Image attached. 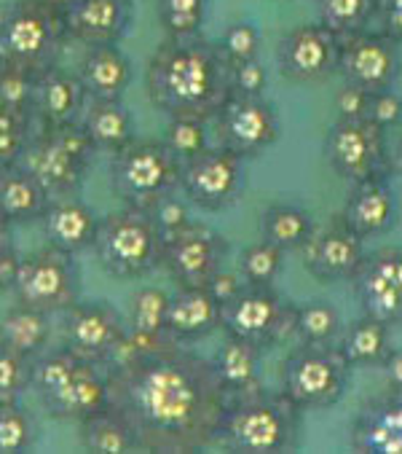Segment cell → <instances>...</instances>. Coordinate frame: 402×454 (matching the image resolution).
<instances>
[{
	"instance_id": "obj_28",
	"label": "cell",
	"mask_w": 402,
	"mask_h": 454,
	"mask_svg": "<svg viewBox=\"0 0 402 454\" xmlns=\"http://www.w3.org/2000/svg\"><path fill=\"white\" fill-rule=\"evenodd\" d=\"M166 307H169V294L164 288H153V286L140 288L132 296L129 317H127V336H124L121 349H119L116 357L145 352V349H153V347L169 341Z\"/></svg>"
},
{
	"instance_id": "obj_55",
	"label": "cell",
	"mask_w": 402,
	"mask_h": 454,
	"mask_svg": "<svg viewBox=\"0 0 402 454\" xmlns=\"http://www.w3.org/2000/svg\"><path fill=\"white\" fill-rule=\"evenodd\" d=\"M397 169H399V175H402V143H399V151H397Z\"/></svg>"
},
{
	"instance_id": "obj_48",
	"label": "cell",
	"mask_w": 402,
	"mask_h": 454,
	"mask_svg": "<svg viewBox=\"0 0 402 454\" xmlns=\"http://www.w3.org/2000/svg\"><path fill=\"white\" fill-rule=\"evenodd\" d=\"M367 119L375 121L383 129H391L402 121V98L394 92V89H381V92L370 95V106H367Z\"/></svg>"
},
{
	"instance_id": "obj_9",
	"label": "cell",
	"mask_w": 402,
	"mask_h": 454,
	"mask_svg": "<svg viewBox=\"0 0 402 454\" xmlns=\"http://www.w3.org/2000/svg\"><path fill=\"white\" fill-rule=\"evenodd\" d=\"M295 304L274 286H244L220 309V331L260 352L279 347L292 336Z\"/></svg>"
},
{
	"instance_id": "obj_1",
	"label": "cell",
	"mask_w": 402,
	"mask_h": 454,
	"mask_svg": "<svg viewBox=\"0 0 402 454\" xmlns=\"http://www.w3.org/2000/svg\"><path fill=\"white\" fill-rule=\"evenodd\" d=\"M105 382L108 406L132 427L137 451L196 454L218 443L228 395L201 352L169 339L108 363Z\"/></svg>"
},
{
	"instance_id": "obj_38",
	"label": "cell",
	"mask_w": 402,
	"mask_h": 454,
	"mask_svg": "<svg viewBox=\"0 0 402 454\" xmlns=\"http://www.w3.org/2000/svg\"><path fill=\"white\" fill-rule=\"evenodd\" d=\"M317 9L320 25L338 38L362 33L375 20V0H317Z\"/></svg>"
},
{
	"instance_id": "obj_11",
	"label": "cell",
	"mask_w": 402,
	"mask_h": 454,
	"mask_svg": "<svg viewBox=\"0 0 402 454\" xmlns=\"http://www.w3.org/2000/svg\"><path fill=\"white\" fill-rule=\"evenodd\" d=\"M244 159L223 145H207L196 156L180 161L177 192L201 210H228L244 197Z\"/></svg>"
},
{
	"instance_id": "obj_41",
	"label": "cell",
	"mask_w": 402,
	"mask_h": 454,
	"mask_svg": "<svg viewBox=\"0 0 402 454\" xmlns=\"http://www.w3.org/2000/svg\"><path fill=\"white\" fill-rule=\"evenodd\" d=\"M33 86H35V73L12 62L0 59V108L30 116L33 108Z\"/></svg>"
},
{
	"instance_id": "obj_40",
	"label": "cell",
	"mask_w": 402,
	"mask_h": 454,
	"mask_svg": "<svg viewBox=\"0 0 402 454\" xmlns=\"http://www.w3.org/2000/svg\"><path fill=\"white\" fill-rule=\"evenodd\" d=\"M284 250L260 239L242 250L239 278L244 280V286H274L284 271Z\"/></svg>"
},
{
	"instance_id": "obj_30",
	"label": "cell",
	"mask_w": 402,
	"mask_h": 454,
	"mask_svg": "<svg viewBox=\"0 0 402 454\" xmlns=\"http://www.w3.org/2000/svg\"><path fill=\"white\" fill-rule=\"evenodd\" d=\"M49 200H51L49 192L19 161L0 169V215H4L12 226L14 223H38Z\"/></svg>"
},
{
	"instance_id": "obj_8",
	"label": "cell",
	"mask_w": 402,
	"mask_h": 454,
	"mask_svg": "<svg viewBox=\"0 0 402 454\" xmlns=\"http://www.w3.org/2000/svg\"><path fill=\"white\" fill-rule=\"evenodd\" d=\"M180 161L161 140H135L111 159V186L135 210H151L158 200L177 192Z\"/></svg>"
},
{
	"instance_id": "obj_29",
	"label": "cell",
	"mask_w": 402,
	"mask_h": 454,
	"mask_svg": "<svg viewBox=\"0 0 402 454\" xmlns=\"http://www.w3.org/2000/svg\"><path fill=\"white\" fill-rule=\"evenodd\" d=\"M81 124L94 148L111 156L137 140L135 114L121 100H89L81 114Z\"/></svg>"
},
{
	"instance_id": "obj_24",
	"label": "cell",
	"mask_w": 402,
	"mask_h": 454,
	"mask_svg": "<svg viewBox=\"0 0 402 454\" xmlns=\"http://www.w3.org/2000/svg\"><path fill=\"white\" fill-rule=\"evenodd\" d=\"M89 98L75 73L62 70L59 65L35 73L33 86V124L35 127H59L78 121Z\"/></svg>"
},
{
	"instance_id": "obj_3",
	"label": "cell",
	"mask_w": 402,
	"mask_h": 454,
	"mask_svg": "<svg viewBox=\"0 0 402 454\" xmlns=\"http://www.w3.org/2000/svg\"><path fill=\"white\" fill-rule=\"evenodd\" d=\"M300 441L304 411L282 390L268 393L266 387H258L228 398L215 446L239 454H290L300 449Z\"/></svg>"
},
{
	"instance_id": "obj_10",
	"label": "cell",
	"mask_w": 402,
	"mask_h": 454,
	"mask_svg": "<svg viewBox=\"0 0 402 454\" xmlns=\"http://www.w3.org/2000/svg\"><path fill=\"white\" fill-rule=\"evenodd\" d=\"M9 288L17 304L59 315L81 299V269L75 255L46 245L30 255H19Z\"/></svg>"
},
{
	"instance_id": "obj_42",
	"label": "cell",
	"mask_w": 402,
	"mask_h": 454,
	"mask_svg": "<svg viewBox=\"0 0 402 454\" xmlns=\"http://www.w3.org/2000/svg\"><path fill=\"white\" fill-rule=\"evenodd\" d=\"M260 43H263V35H260L258 25L242 20V22H231L215 46H218L220 57L226 59V65H239L247 59H258Z\"/></svg>"
},
{
	"instance_id": "obj_49",
	"label": "cell",
	"mask_w": 402,
	"mask_h": 454,
	"mask_svg": "<svg viewBox=\"0 0 402 454\" xmlns=\"http://www.w3.org/2000/svg\"><path fill=\"white\" fill-rule=\"evenodd\" d=\"M367 106H370V92H365L359 86L344 83L341 92L336 95V108L341 119H365Z\"/></svg>"
},
{
	"instance_id": "obj_35",
	"label": "cell",
	"mask_w": 402,
	"mask_h": 454,
	"mask_svg": "<svg viewBox=\"0 0 402 454\" xmlns=\"http://www.w3.org/2000/svg\"><path fill=\"white\" fill-rule=\"evenodd\" d=\"M78 441H81V449L97 451V454L137 451L132 427L113 406H103L91 411L89 417L78 419Z\"/></svg>"
},
{
	"instance_id": "obj_16",
	"label": "cell",
	"mask_w": 402,
	"mask_h": 454,
	"mask_svg": "<svg viewBox=\"0 0 402 454\" xmlns=\"http://www.w3.org/2000/svg\"><path fill=\"white\" fill-rule=\"evenodd\" d=\"M402 70L399 43L381 30H362L349 38H341L338 51V75L344 83L359 86L365 92L391 89Z\"/></svg>"
},
{
	"instance_id": "obj_26",
	"label": "cell",
	"mask_w": 402,
	"mask_h": 454,
	"mask_svg": "<svg viewBox=\"0 0 402 454\" xmlns=\"http://www.w3.org/2000/svg\"><path fill=\"white\" fill-rule=\"evenodd\" d=\"M223 304L210 294L207 286H177V294H169L166 307V333L172 341L190 344L210 336L220 328Z\"/></svg>"
},
{
	"instance_id": "obj_31",
	"label": "cell",
	"mask_w": 402,
	"mask_h": 454,
	"mask_svg": "<svg viewBox=\"0 0 402 454\" xmlns=\"http://www.w3.org/2000/svg\"><path fill=\"white\" fill-rule=\"evenodd\" d=\"M51 336H54V323L49 312L17 304L0 317V344L25 360H33L41 352H46Z\"/></svg>"
},
{
	"instance_id": "obj_20",
	"label": "cell",
	"mask_w": 402,
	"mask_h": 454,
	"mask_svg": "<svg viewBox=\"0 0 402 454\" xmlns=\"http://www.w3.org/2000/svg\"><path fill=\"white\" fill-rule=\"evenodd\" d=\"M19 164L35 175V180L49 192V197L78 194L86 184L89 169H91L89 161L70 153L49 129H41V127L33 129Z\"/></svg>"
},
{
	"instance_id": "obj_50",
	"label": "cell",
	"mask_w": 402,
	"mask_h": 454,
	"mask_svg": "<svg viewBox=\"0 0 402 454\" xmlns=\"http://www.w3.org/2000/svg\"><path fill=\"white\" fill-rule=\"evenodd\" d=\"M17 261H19V253H17V247H14L12 223H9L4 215H0V286H4V291L12 286Z\"/></svg>"
},
{
	"instance_id": "obj_54",
	"label": "cell",
	"mask_w": 402,
	"mask_h": 454,
	"mask_svg": "<svg viewBox=\"0 0 402 454\" xmlns=\"http://www.w3.org/2000/svg\"><path fill=\"white\" fill-rule=\"evenodd\" d=\"M46 4H49L51 9H57V12H62V14H65V12H67V6L73 4V0H46Z\"/></svg>"
},
{
	"instance_id": "obj_51",
	"label": "cell",
	"mask_w": 402,
	"mask_h": 454,
	"mask_svg": "<svg viewBox=\"0 0 402 454\" xmlns=\"http://www.w3.org/2000/svg\"><path fill=\"white\" fill-rule=\"evenodd\" d=\"M378 30L402 43V0H375Z\"/></svg>"
},
{
	"instance_id": "obj_39",
	"label": "cell",
	"mask_w": 402,
	"mask_h": 454,
	"mask_svg": "<svg viewBox=\"0 0 402 454\" xmlns=\"http://www.w3.org/2000/svg\"><path fill=\"white\" fill-rule=\"evenodd\" d=\"M213 0H156L158 22L166 38L201 35Z\"/></svg>"
},
{
	"instance_id": "obj_22",
	"label": "cell",
	"mask_w": 402,
	"mask_h": 454,
	"mask_svg": "<svg viewBox=\"0 0 402 454\" xmlns=\"http://www.w3.org/2000/svg\"><path fill=\"white\" fill-rule=\"evenodd\" d=\"M62 17L67 41L89 49L121 43L135 22V6L132 0H73Z\"/></svg>"
},
{
	"instance_id": "obj_15",
	"label": "cell",
	"mask_w": 402,
	"mask_h": 454,
	"mask_svg": "<svg viewBox=\"0 0 402 454\" xmlns=\"http://www.w3.org/2000/svg\"><path fill=\"white\" fill-rule=\"evenodd\" d=\"M215 124L220 145L242 159L266 153L282 137V119L266 98L228 95L215 114Z\"/></svg>"
},
{
	"instance_id": "obj_34",
	"label": "cell",
	"mask_w": 402,
	"mask_h": 454,
	"mask_svg": "<svg viewBox=\"0 0 402 454\" xmlns=\"http://www.w3.org/2000/svg\"><path fill=\"white\" fill-rule=\"evenodd\" d=\"M336 347L352 369H381L386 352L391 349V328L370 315H362L344 328Z\"/></svg>"
},
{
	"instance_id": "obj_52",
	"label": "cell",
	"mask_w": 402,
	"mask_h": 454,
	"mask_svg": "<svg viewBox=\"0 0 402 454\" xmlns=\"http://www.w3.org/2000/svg\"><path fill=\"white\" fill-rule=\"evenodd\" d=\"M207 288H210V294L220 301V304H226L228 299H234L242 288H244V280L236 275V271H226V266L218 271V275L207 283Z\"/></svg>"
},
{
	"instance_id": "obj_46",
	"label": "cell",
	"mask_w": 402,
	"mask_h": 454,
	"mask_svg": "<svg viewBox=\"0 0 402 454\" xmlns=\"http://www.w3.org/2000/svg\"><path fill=\"white\" fill-rule=\"evenodd\" d=\"M148 215H151L153 226L158 229L161 239H169V237L180 234L182 229H188V226L193 223L190 202H188L182 194H177V192H172V194H166L164 200H158V202L148 210Z\"/></svg>"
},
{
	"instance_id": "obj_21",
	"label": "cell",
	"mask_w": 402,
	"mask_h": 454,
	"mask_svg": "<svg viewBox=\"0 0 402 454\" xmlns=\"http://www.w3.org/2000/svg\"><path fill=\"white\" fill-rule=\"evenodd\" d=\"M349 449L357 454H402V390L389 387L359 403L349 425Z\"/></svg>"
},
{
	"instance_id": "obj_7",
	"label": "cell",
	"mask_w": 402,
	"mask_h": 454,
	"mask_svg": "<svg viewBox=\"0 0 402 454\" xmlns=\"http://www.w3.org/2000/svg\"><path fill=\"white\" fill-rule=\"evenodd\" d=\"M352 382V366L336 344H300L282 363V393L300 411L333 409Z\"/></svg>"
},
{
	"instance_id": "obj_27",
	"label": "cell",
	"mask_w": 402,
	"mask_h": 454,
	"mask_svg": "<svg viewBox=\"0 0 402 454\" xmlns=\"http://www.w3.org/2000/svg\"><path fill=\"white\" fill-rule=\"evenodd\" d=\"M75 75L89 100H121L132 83L135 67L119 43H105L86 49Z\"/></svg>"
},
{
	"instance_id": "obj_25",
	"label": "cell",
	"mask_w": 402,
	"mask_h": 454,
	"mask_svg": "<svg viewBox=\"0 0 402 454\" xmlns=\"http://www.w3.org/2000/svg\"><path fill=\"white\" fill-rule=\"evenodd\" d=\"M38 223L49 247L70 255H81L91 250L99 218L83 200H78V194H73V197H51Z\"/></svg>"
},
{
	"instance_id": "obj_12",
	"label": "cell",
	"mask_w": 402,
	"mask_h": 454,
	"mask_svg": "<svg viewBox=\"0 0 402 454\" xmlns=\"http://www.w3.org/2000/svg\"><path fill=\"white\" fill-rule=\"evenodd\" d=\"M59 315V339L67 352L103 369L111 360H116L121 341L127 336V317L111 301L78 299Z\"/></svg>"
},
{
	"instance_id": "obj_17",
	"label": "cell",
	"mask_w": 402,
	"mask_h": 454,
	"mask_svg": "<svg viewBox=\"0 0 402 454\" xmlns=\"http://www.w3.org/2000/svg\"><path fill=\"white\" fill-rule=\"evenodd\" d=\"M352 286L362 315L402 328V247L386 245L365 253Z\"/></svg>"
},
{
	"instance_id": "obj_36",
	"label": "cell",
	"mask_w": 402,
	"mask_h": 454,
	"mask_svg": "<svg viewBox=\"0 0 402 454\" xmlns=\"http://www.w3.org/2000/svg\"><path fill=\"white\" fill-rule=\"evenodd\" d=\"M346 323L336 304L328 299H312L306 304H295V325L292 336L300 344H338Z\"/></svg>"
},
{
	"instance_id": "obj_6",
	"label": "cell",
	"mask_w": 402,
	"mask_h": 454,
	"mask_svg": "<svg viewBox=\"0 0 402 454\" xmlns=\"http://www.w3.org/2000/svg\"><path fill=\"white\" fill-rule=\"evenodd\" d=\"M62 12L46 0H17L0 17V59L41 73L54 67L67 46Z\"/></svg>"
},
{
	"instance_id": "obj_19",
	"label": "cell",
	"mask_w": 402,
	"mask_h": 454,
	"mask_svg": "<svg viewBox=\"0 0 402 454\" xmlns=\"http://www.w3.org/2000/svg\"><path fill=\"white\" fill-rule=\"evenodd\" d=\"M304 250H306V258H304L306 271L325 286L352 283V278L357 275V269L367 253L365 239L357 231H352L341 215L325 229L314 231Z\"/></svg>"
},
{
	"instance_id": "obj_13",
	"label": "cell",
	"mask_w": 402,
	"mask_h": 454,
	"mask_svg": "<svg viewBox=\"0 0 402 454\" xmlns=\"http://www.w3.org/2000/svg\"><path fill=\"white\" fill-rule=\"evenodd\" d=\"M325 159L330 169L349 180L359 184L367 177L389 175L391 159L386 145V129L375 121L365 119H336V124L325 135Z\"/></svg>"
},
{
	"instance_id": "obj_32",
	"label": "cell",
	"mask_w": 402,
	"mask_h": 454,
	"mask_svg": "<svg viewBox=\"0 0 402 454\" xmlns=\"http://www.w3.org/2000/svg\"><path fill=\"white\" fill-rule=\"evenodd\" d=\"M260 355L263 352L255 349L252 344L239 341L234 336H226V341L210 357L228 398H236V395H244V393H252V390L263 387Z\"/></svg>"
},
{
	"instance_id": "obj_53",
	"label": "cell",
	"mask_w": 402,
	"mask_h": 454,
	"mask_svg": "<svg viewBox=\"0 0 402 454\" xmlns=\"http://www.w3.org/2000/svg\"><path fill=\"white\" fill-rule=\"evenodd\" d=\"M381 372L386 377V385L394 390H402V347H391L381 363Z\"/></svg>"
},
{
	"instance_id": "obj_44",
	"label": "cell",
	"mask_w": 402,
	"mask_h": 454,
	"mask_svg": "<svg viewBox=\"0 0 402 454\" xmlns=\"http://www.w3.org/2000/svg\"><path fill=\"white\" fill-rule=\"evenodd\" d=\"M33 129L35 124L30 116L0 108V169L12 167L22 159Z\"/></svg>"
},
{
	"instance_id": "obj_37",
	"label": "cell",
	"mask_w": 402,
	"mask_h": 454,
	"mask_svg": "<svg viewBox=\"0 0 402 454\" xmlns=\"http://www.w3.org/2000/svg\"><path fill=\"white\" fill-rule=\"evenodd\" d=\"M41 441L38 417L22 401L0 403V454H25Z\"/></svg>"
},
{
	"instance_id": "obj_2",
	"label": "cell",
	"mask_w": 402,
	"mask_h": 454,
	"mask_svg": "<svg viewBox=\"0 0 402 454\" xmlns=\"http://www.w3.org/2000/svg\"><path fill=\"white\" fill-rule=\"evenodd\" d=\"M148 100L169 119L210 121L228 100V65L205 35L164 38L145 67Z\"/></svg>"
},
{
	"instance_id": "obj_18",
	"label": "cell",
	"mask_w": 402,
	"mask_h": 454,
	"mask_svg": "<svg viewBox=\"0 0 402 454\" xmlns=\"http://www.w3.org/2000/svg\"><path fill=\"white\" fill-rule=\"evenodd\" d=\"M341 38L325 25H298L276 43V67L290 83H320L338 70Z\"/></svg>"
},
{
	"instance_id": "obj_43",
	"label": "cell",
	"mask_w": 402,
	"mask_h": 454,
	"mask_svg": "<svg viewBox=\"0 0 402 454\" xmlns=\"http://www.w3.org/2000/svg\"><path fill=\"white\" fill-rule=\"evenodd\" d=\"M205 124L207 121H198V119H169L161 143L169 148V153L177 161H185V159L196 156L198 151H205L210 145Z\"/></svg>"
},
{
	"instance_id": "obj_5",
	"label": "cell",
	"mask_w": 402,
	"mask_h": 454,
	"mask_svg": "<svg viewBox=\"0 0 402 454\" xmlns=\"http://www.w3.org/2000/svg\"><path fill=\"white\" fill-rule=\"evenodd\" d=\"M91 250L111 278L140 280L161 266L164 239L145 210L124 205L99 218Z\"/></svg>"
},
{
	"instance_id": "obj_23",
	"label": "cell",
	"mask_w": 402,
	"mask_h": 454,
	"mask_svg": "<svg viewBox=\"0 0 402 454\" xmlns=\"http://www.w3.org/2000/svg\"><path fill=\"white\" fill-rule=\"evenodd\" d=\"M338 215L362 239L389 234L399 223V202L389 184V175L352 184V192Z\"/></svg>"
},
{
	"instance_id": "obj_14",
	"label": "cell",
	"mask_w": 402,
	"mask_h": 454,
	"mask_svg": "<svg viewBox=\"0 0 402 454\" xmlns=\"http://www.w3.org/2000/svg\"><path fill=\"white\" fill-rule=\"evenodd\" d=\"M228 239L210 223L193 221L180 234L164 239L161 266L177 286H207L226 266Z\"/></svg>"
},
{
	"instance_id": "obj_45",
	"label": "cell",
	"mask_w": 402,
	"mask_h": 454,
	"mask_svg": "<svg viewBox=\"0 0 402 454\" xmlns=\"http://www.w3.org/2000/svg\"><path fill=\"white\" fill-rule=\"evenodd\" d=\"M30 393V360L0 344V403L22 401Z\"/></svg>"
},
{
	"instance_id": "obj_33",
	"label": "cell",
	"mask_w": 402,
	"mask_h": 454,
	"mask_svg": "<svg viewBox=\"0 0 402 454\" xmlns=\"http://www.w3.org/2000/svg\"><path fill=\"white\" fill-rule=\"evenodd\" d=\"M258 231H260L263 242H268L284 253H292V250L306 247V242L312 239L317 226L306 207L292 205V202H276L260 213Z\"/></svg>"
},
{
	"instance_id": "obj_47",
	"label": "cell",
	"mask_w": 402,
	"mask_h": 454,
	"mask_svg": "<svg viewBox=\"0 0 402 454\" xmlns=\"http://www.w3.org/2000/svg\"><path fill=\"white\" fill-rule=\"evenodd\" d=\"M268 86V70L260 59H247L239 65H228V89L231 95L242 98H263Z\"/></svg>"
},
{
	"instance_id": "obj_4",
	"label": "cell",
	"mask_w": 402,
	"mask_h": 454,
	"mask_svg": "<svg viewBox=\"0 0 402 454\" xmlns=\"http://www.w3.org/2000/svg\"><path fill=\"white\" fill-rule=\"evenodd\" d=\"M30 393L54 419H83L108 406V382L103 366H94L65 347L46 349L30 360Z\"/></svg>"
}]
</instances>
